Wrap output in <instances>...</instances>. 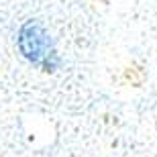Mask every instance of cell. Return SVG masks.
Listing matches in <instances>:
<instances>
[{"mask_svg":"<svg viewBox=\"0 0 157 157\" xmlns=\"http://www.w3.org/2000/svg\"><path fill=\"white\" fill-rule=\"evenodd\" d=\"M18 47L31 63L43 67L45 71H53L57 67L59 59L57 53L53 49V43L49 39V35L45 33V29L39 23H27L18 33Z\"/></svg>","mask_w":157,"mask_h":157,"instance_id":"1","label":"cell"}]
</instances>
